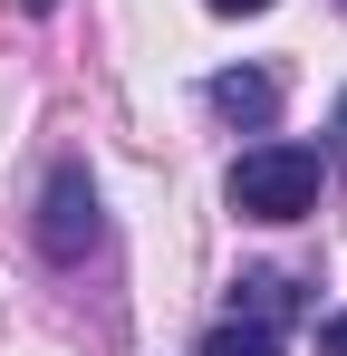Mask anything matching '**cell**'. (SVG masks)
Returning a JSON list of instances; mask_svg holds the SVG:
<instances>
[{
	"instance_id": "3957f363",
	"label": "cell",
	"mask_w": 347,
	"mask_h": 356,
	"mask_svg": "<svg viewBox=\"0 0 347 356\" xmlns=\"http://www.w3.org/2000/svg\"><path fill=\"white\" fill-rule=\"evenodd\" d=\"M213 116L270 135V125H280V77H270V67H222V77H213Z\"/></svg>"
},
{
	"instance_id": "8992f818",
	"label": "cell",
	"mask_w": 347,
	"mask_h": 356,
	"mask_svg": "<svg viewBox=\"0 0 347 356\" xmlns=\"http://www.w3.org/2000/svg\"><path fill=\"white\" fill-rule=\"evenodd\" d=\"M203 10H222V19H261L270 0H203Z\"/></svg>"
},
{
	"instance_id": "ba28073f",
	"label": "cell",
	"mask_w": 347,
	"mask_h": 356,
	"mask_svg": "<svg viewBox=\"0 0 347 356\" xmlns=\"http://www.w3.org/2000/svg\"><path fill=\"white\" fill-rule=\"evenodd\" d=\"M338 145H347V106H338Z\"/></svg>"
},
{
	"instance_id": "277c9868",
	"label": "cell",
	"mask_w": 347,
	"mask_h": 356,
	"mask_svg": "<svg viewBox=\"0 0 347 356\" xmlns=\"http://www.w3.org/2000/svg\"><path fill=\"white\" fill-rule=\"evenodd\" d=\"M289 308H299V280H280V270H251V280H241V318H261V327H280Z\"/></svg>"
},
{
	"instance_id": "7a4b0ae2",
	"label": "cell",
	"mask_w": 347,
	"mask_h": 356,
	"mask_svg": "<svg viewBox=\"0 0 347 356\" xmlns=\"http://www.w3.org/2000/svg\"><path fill=\"white\" fill-rule=\"evenodd\" d=\"M39 250L49 260H87L97 250V183H87V164L49 174V193H39Z\"/></svg>"
},
{
	"instance_id": "52a82bcc",
	"label": "cell",
	"mask_w": 347,
	"mask_h": 356,
	"mask_svg": "<svg viewBox=\"0 0 347 356\" xmlns=\"http://www.w3.org/2000/svg\"><path fill=\"white\" fill-rule=\"evenodd\" d=\"M318 356H347V318H328V327H318Z\"/></svg>"
},
{
	"instance_id": "5b68a950",
	"label": "cell",
	"mask_w": 347,
	"mask_h": 356,
	"mask_svg": "<svg viewBox=\"0 0 347 356\" xmlns=\"http://www.w3.org/2000/svg\"><path fill=\"white\" fill-rule=\"evenodd\" d=\"M203 356H280V327H261V318H222V327L203 337Z\"/></svg>"
},
{
	"instance_id": "6da1fadb",
	"label": "cell",
	"mask_w": 347,
	"mask_h": 356,
	"mask_svg": "<svg viewBox=\"0 0 347 356\" xmlns=\"http://www.w3.org/2000/svg\"><path fill=\"white\" fill-rule=\"evenodd\" d=\"M318 183H328V154L318 145H251L241 164H231V212H251V222H299V212H318Z\"/></svg>"
}]
</instances>
